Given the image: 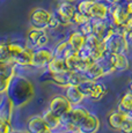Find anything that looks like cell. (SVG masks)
<instances>
[{
	"label": "cell",
	"mask_w": 132,
	"mask_h": 133,
	"mask_svg": "<svg viewBox=\"0 0 132 133\" xmlns=\"http://www.w3.org/2000/svg\"><path fill=\"white\" fill-rule=\"evenodd\" d=\"M6 95L11 99L15 109H21L34 98L35 86L28 76L16 72L9 82Z\"/></svg>",
	"instance_id": "6da1fadb"
},
{
	"label": "cell",
	"mask_w": 132,
	"mask_h": 133,
	"mask_svg": "<svg viewBox=\"0 0 132 133\" xmlns=\"http://www.w3.org/2000/svg\"><path fill=\"white\" fill-rule=\"evenodd\" d=\"M8 48L11 52L12 61L15 66L21 68H31L34 50L27 46L26 42L21 41H8Z\"/></svg>",
	"instance_id": "7a4b0ae2"
},
{
	"label": "cell",
	"mask_w": 132,
	"mask_h": 133,
	"mask_svg": "<svg viewBox=\"0 0 132 133\" xmlns=\"http://www.w3.org/2000/svg\"><path fill=\"white\" fill-rule=\"evenodd\" d=\"M132 19V15L129 11L128 4H118L110 6L109 12V21L114 24L116 30L124 34V28L128 22Z\"/></svg>",
	"instance_id": "3957f363"
},
{
	"label": "cell",
	"mask_w": 132,
	"mask_h": 133,
	"mask_svg": "<svg viewBox=\"0 0 132 133\" xmlns=\"http://www.w3.org/2000/svg\"><path fill=\"white\" fill-rule=\"evenodd\" d=\"M107 53L104 42L101 41L95 35H89L86 37V43L83 48L79 51V55L81 57H89L93 60L97 61Z\"/></svg>",
	"instance_id": "277c9868"
},
{
	"label": "cell",
	"mask_w": 132,
	"mask_h": 133,
	"mask_svg": "<svg viewBox=\"0 0 132 133\" xmlns=\"http://www.w3.org/2000/svg\"><path fill=\"white\" fill-rule=\"evenodd\" d=\"M27 46L35 50V49L48 46L50 43V32L47 29H39V28L30 27L26 35Z\"/></svg>",
	"instance_id": "5b68a950"
},
{
	"label": "cell",
	"mask_w": 132,
	"mask_h": 133,
	"mask_svg": "<svg viewBox=\"0 0 132 133\" xmlns=\"http://www.w3.org/2000/svg\"><path fill=\"white\" fill-rule=\"evenodd\" d=\"M75 12H77V5L73 1L60 0L52 14L59 20L62 25L67 27V25H72V19Z\"/></svg>",
	"instance_id": "8992f818"
},
{
	"label": "cell",
	"mask_w": 132,
	"mask_h": 133,
	"mask_svg": "<svg viewBox=\"0 0 132 133\" xmlns=\"http://www.w3.org/2000/svg\"><path fill=\"white\" fill-rule=\"evenodd\" d=\"M105 51L109 53H125L129 55V45L128 41L125 38V35L116 30L108 39L104 41Z\"/></svg>",
	"instance_id": "52a82bcc"
},
{
	"label": "cell",
	"mask_w": 132,
	"mask_h": 133,
	"mask_svg": "<svg viewBox=\"0 0 132 133\" xmlns=\"http://www.w3.org/2000/svg\"><path fill=\"white\" fill-rule=\"evenodd\" d=\"M53 58V49L48 46H43L35 49L34 53H32V64L31 68L34 70H45L47 65L49 64V61Z\"/></svg>",
	"instance_id": "ba28073f"
},
{
	"label": "cell",
	"mask_w": 132,
	"mask_h": 133,
	"mask_svg": "<svg viewBox=\"0 0 132 133\" xmlns=\"http://www.w3.org/2000/svg\"><path fill=\"white\" fill-rule=\"evenodd\" d=\"M72 107L73 105L71 104V102L66 98V96L64 94H56V95H53L51 98H50L48 108L51 110L52 112H55L56 115L62 117L67 114V112H70Z\"/></svg>",
	"instance_id": "9c48e42d"
},
{
	"label": "cell",
	"mask_w": 132,
	"mask_h": 133,
	"mask_svg": "<svg viewBox=\"0 0 132 133\" xmlns=\"http://www.w3.org/2000/svg\"><path fill=\"white\" fill-rule=\"evenodd\" d=\"M51 17H52V13L49 12L48 9L42 8V7L34 8L32 12L30 13V17H29L30 27L39 28V29H47Z\"/></svg>",
	"instance_id": "30bf717a"
},
{
	"label": "cell",
	"mask_w": 132,
	"mask_h": 133,
	"mask_svg": "<svg viewBox=\"0 0 132 133\" xmlns=\"http://www.w3.org/2000/svg\"><path fill=\"white\" fill-rule=\"evenodd\" d=\"M26 131L28 133H53L52 130L44 122L42 115L30 116L26 122Z\"/></svg>",
	"instance_id": "8fae6325"
},
{
	"label": "cell",
	"mask_w": 132,
	"mask_h": 133,
	"mask_svg": "<svg viewBox=\"0 0 132 133\" xmlns=\"http://www.w3.org/2000/svg\"><path fill=\"white\" fill-rule=\"evenodd\" d=\"M93 23H94V35L100 38L101 41H103V42L105 39H108L116 31V28L109 21V19L108 20H93Z\"/></svg>",
	"instance_id": "7c38bea8"
},
{
	"label": "cell",
	"mask_w": 132,
	"mask_h": 133,
	"mask_svg": "<svg viewBox=\"0 0 132 133\" xmlns=\"http://www.w3.org/2000/svg\"><path fill=\"white\" fill-rule=\"evenodd\" d=\"M100 119L93 112H89L88 116L80 123L78 126V132L79 133H97L100 130Z\"/></svg>",
	"instance_id": "4fadbf2b"
},
{
	"label": "cell",
	"mask_w": 132,
	"mask_h": 133,
	"mask_svg": "<svg viewBox=\"0 0 132 133\" xmlns=\"http://www.w3.org/2000/svg\"><path fill=\"white\" fill-rule=\"evenodd\" d=\"M15 107L6 94L0 95V121L13 123Z\"/></svg>",
	"instance_id": "5bb4252c"
},
{
	"label": "cell",
	"mask_w": 132,
	"mask_h": 133,
	"mask_svg": "<svg viewBox=\"0 0 132 133\" xmlns=\"http://www.w3.org/2000/svg\"><path fill=\"white\" fill-rule=\"evenodd\" d=\"M109 12H110V5L109 4L94 0L92 8H90L89 17L93 20H108Z\"/></svg>",
	"instance_id": "9a60e30c"
},
{
	"label": "cell",
	"mask_w": 132,
	"mask_h": 133,
	"mask_svg": "<svg viewBox=\"0 0 132 133\" xmlns=\"http://www.w3.org/2000/svg\"><path fill=\"white\" fill-rule=\"evenodd\" d=\"M66 41L68 42L70 46L75 51H79L83 48L86 43V36L80 31L78 28L75 29H72L67 32V36H66Z\"/></svg>",
	"instance_id": "2e32d148"
},
{
	"label": "cell",
	"mask_w": 132,
	"mask_h": 133,
	"mask_svg": "<svg viewBox=\"0 0 132 133\" xmlns=\"http://www.w3.org/2000/svg\"><path fill=\"white\" fill-rule=\"evenodd\" d=\"M110 60L115 67V72H125L130 67V59L125 53H109Z\"/></svg>",
	"instance_id": "e0dca14e"
},
{
	"label": "cell",
	"mask_w": 132,
	"mask_h": 133,
	"mask_svg": "<svg viewBox=\"0 0 132 133\" xmlns=\"http://www.w3.org/2000/svg\"><path fill=\"white\" fill-rule=\"evenodd\" d=\"M41 115H42L44 122L47 123V125L50 127V130H52L53 132L60 131V129H62V119H60V117L58 115L52 112L49 108L45 109Z\"/></svg>",
	"instance_id": "ac0fdd59"
},
{
	"label": "cell",
	"mask_w": 132,
	"mask_h": 133,
	"mask_svg": "<svg viewBox=\"0 0 132 133\" xmlns=\"http://www.w3.org/2000/svg\"><path fill=\"white\" fill-rule=\"evenodd\" d=\"M64 95L66 96V98L71 102L72 105H78L81 104L82 101L85 99L83 94L80 91L79 87L78 86H73V85H68L64 88Z\"/></svg>",
	"instance_id": "d6986e66"
},
{
	"label": "cell",
	"mask_w": 132,
	"mask_h": 133,
	"mask_svg": "<svg viewBox=\"0 0 132 133\" xmlns=\"http://www.w3.org/2000/svg\"><path fill=\"white\" fill-rule=\"evenodd\" d=\"M126 115L128 114L121 111L119 109H116V110H114V111H111L110 114L108 115V118H107L109 127H110L111 130H114V131H119V127H121L123 121L125 119Z\"/></svg>",
	"instance_id": "ffe728a7"
},
{
	"label": "cell",
	"mask_w": 132,
	"mask_h": 133,
	"mask_svg": "<svg viewBox=\"0 0 132 133\" xmlns=\"http://www.w3.org/2000/svg\"><path fill=\"white\" fill-rule=\"evenodd\" d=\"M45 70H47L48 72L55 73V74L56 73H65V72H67V71H70L67 65H66L65 58L55 57V56H53V58L49 61V64L47 65Z\"/></svg>",
	"instance_id": "44dd1931"
},
{
	"label": "cell",
	"mask_w": 132,
	"mask_h": 133,
	"mask_svg": "<svg viewBox=\"0 0 132 133\" xmlns=\"http://www.w3.org/2000/svg\"><path fill=\"white\" fill-rule=\"evenodd\" d=\"M83 75L87 80H93V81H98L100 79H102L104 75V71H103L102 66L98 61H95L92 66L87 68L83 72Z\"/></svg>",
	"instance_id": "7402d4cb"
},
{
	"label": "cell",
	"mask_w": 132,
	"mask_h": 133,
	"mask_svg": "<svg viewBox=\"0 0 132 133\" xmlns=\"http://www.w3.org/2000/svg\"><path fill=\"white\" fill-rule=\"evenodd\" d=\"M52 49H53V56H55V57H60V58H66V57H68L71 53L75 52V50H73V49L70 46V44H68V42L66 41V38L57 42Z\"/></svg>",
	"instance_id": "603a6c76"
},
{
	"label": "cell",
	"mask_w": 132,
	"mask_h": 133,
	"mask_svg": "<svg viewBox=\"0 0 132 133\" xmlns=\"http://www.w3.org/2000/svg\"><path fill=\"white\" fill-rule=\"evenodd\" d=\"M15 73H16V66L9 68V70L0 71V95L6 94L8 85H9V82H11L12 78L14 76Z\"/></svg>",
	"instance_id": "cb8c5ba5"
},
{
	"label": "cell",
	"mask_w": 132,
	"mask_h": 133,
	"mask_svg": "<svg viewBox=\"0 0 132 133\" xmlns=\"http://www.w3.org/2000/svg\"><path fill=\"white\" fill-rule=\"evenodd\" d=\"M105 94H107L105 85L98 80V81H96L95 82L92 93H90V95H89V97H88L87 99L93 101V102H97V101H100V99H102L103 97L105 96Z\"/></svg>",
	"instance_id": "d4e9b609"
},
{
	"label": "cell",
	"mask_w": 132,
	"mask_h": 133,
	"mask_svg": "<svg viewBox=\"0 0 132 133\" xmlns=\"http://www.w3.org/2000/svg\"><path fill=\"white\" fill-rule=\"evenodd\" d=\"M65 61H66V65H67V67L70 71H79V72H81L82 60H81L79 52L75 51V52L71 53L68 57L65 58Z\"/></svg>",
	"instance_id": "484cf974"
},
{
	"label": "cell",
	"mask_w": 132,
	"mask_h": 133,
	"mask_svg": "<svg viewBox=\"0 0 132 133\" xmlns=\"http://www.w3.org/2000/svg\"><path fill=\"white\" fill-rule=\"evenodd\" d=\"M117 109L125 112V114H130L132 111V93L130 90L125 91V93L121 96Z\"/></svg>",
	"instance_id": "4316f807"
},
{
	"label": "cell",
	"mask_w": 132,
	"mask_h": 133,
	"mask_svg": "<svg viewBox=\"0 0 132 133\" xmlns=\"http://www.w3.org/2000/svg\"><path fill=\"white\" fill-rule=\"evenodd\" d=\"M67 80L68 85L79 86L83 80H86V78L83 73L79 72V71H67Z\"/></svg>",
	"instance_id": "83f0119b"
},
{
	"label": "cell",
	"mask_w": 132,
	"mask_h": 133,
	"mask_svg": "<svg viewBox=\"0 0 132 133\" xmlns=\"http://www.w3.org/2000/svg\"><path fill=\"white\" fill-rule=\"evenodd\" d=\"M0 61H2V63H13L8 48V41L7 42H5V41L0 42Z\"/></svg>",
	"instance_id": "f1b7e54d"
},
{
	"label": "cell",
	"mask_w": 132,
	"mask_h": 133,
	"mask_svg": "<svg viewBox=\"0 0 132 133\" xmlns=\"http://www.w3.org/2000/svg\"><path fill=\"white\" fill-rule=\"evenodd\" d=\"M93 2H94V0H79L78 4H75L77 5V11L89 17V13H90V8H92Z\"/></svg>",
	"instance_id": "f546056e"
},
{
	"label": "cell",
	"mask_w": 132,
	"mask_h": 133,
	"mask_svg": "<svg viewBox=\"0 0 132 133\" xmlns=\"http://www.w3.org/2000/svg\"><path fill=\"white\" fill-rule=\"evenodd\" d=\"M95 82L96 81H93V80H83L82 82L80 83L79 86V89H80V91L83 94V96H85V98H88L90 95V93H92V90H93V88H94V85H95Z\"/></svg>",
	"instance_id": "4dcf8cb0"
},
{
	"label": "cell",
	"mask_w": 132,
	"mask_h": 133,
	"mask_svg": "<svg viewBox=\"0 0 132 133\" xmlns=\"http://www.w3.org/2000/svg\"><path fill=\"white\" fill-rule=\"evenodd\" d=\"M78 29H79L86 37L89 36V35H93L94 34V23H93V20L89 19L87 22H85L83 24L79 25V27H78Z\"/></svg>",
	"instance_id": "1f68e13d"
},
{
	"label": "cell",
	"mask_w": 132,
	"mask_h": 133,
	"mask_svg": "<svg viewBox=\"0 0 132 133\" xmlns=\"http://www.w3.org/2000/svg\"><path fill=\"white\" fill-rule=\"evenodd\" d=\"M119 133H132V116L126 115L125 119L122 123L121 127H119Z\"/></svg>",
	"instance_id": "d6a6232c"
},
{
	"label": "cell",
	"mask_w": 132,
	"mask_h": 133,
	"mask_svg": "<svg viewBox=\"0 0 132 133\" xmlns=\"http://www.w3.org/2000/svg\"><path fill=\"white\" fill-rule=\"evenodd\" d=\"M88 20H89V17L88 16H86V15H83V14H81L80 12H75V14H74V16H73V19H72V25H74L75 28H78L79 25L81 24H83L85 22H87Z\"/></svg>",
	"instance_id": "836d02e7"
},
{
	"label": "cell",
	"mask_w": 132,
	"mask_h": 133,
	"mask_svg": "<svg viewBox=\"0 0 132 133\" xmlns=\"http://www.w3.org/2000/svg\"><path fill=\"white\" fill-rule=\"evenodd\" d=\"M13 129V123L0 121V133H11Z\"/></svg>",
	"instance_id": "e575fe53"
},
{
	"label": "cell",
	"mask_w": 132,
	"mask_h": 133,
	"mask_svg": "<svg viewBox=\"0 0 132 133\" xmlns=\"http://www.w3.org/2000/svg\"><path fill=\"white\" fill-rule=\"evenodd\" d=\"M131 0H105L107 4H109L110 6H113V5H118V4H128V2H130Z\"/></svg>",
	"instance_id": "d590c367"
},
{
	"label": "cell",
	"mask_w": 132,
	"mask_h": 133,
	"mask_svg": "<svg viewBox=\"0 0 132 133\" xmlns=\"http://www.w3.org/2000/svg\"><path fill=\"white\" fill-rule=\"evenodd\" d=\"M125 38H126V41H128L129 45L132 46V27H131V29L125 34Z\"/></svg>",
	"instance_id": "8d00e7d4"
},
{
	"label": "cell",
	"mask_w": 132,
	"mask_h": 133,
	"mask_svg": "<svg viewBox=\"0 0 132 133\" xmlns=\"http://www.w3.org/2000/svg\"><path fill=\"white\" fill-rule=\"evenodd\" d=\"M11 133H28L26 130H16V129H13V131Z\"/></svg>",
	"instance_id": "74e56055"
},
{
	"label": "cell",
	"mask_w": 132,
	"mask_h": 133,
	"mask_svg": "<svg viewBox=\"0 0 132 133\" xmlns=\"http://www.w3.org/2000/svg\"><path fill=\"white\" fill-rule=\"evenodd\" d=\"M95 1H101V2H105V0H95Z\"/></svg>",
	"instance_id": "f35d334b"
},
{
	"label": "cell",
	"mask_w": 132,
	"mask_h": 133,
	"mask_svg": "<svg viewBox=\"0 0 132 133\" xmlns=\"http://www.w3.org/2000/svg\"><path fill=\"white\" fill-rule=\"evenodd\" d=\"M129 115H130V116H132V111H131V112H130V114H129Z\"/></svg>",
	"instance_id": "ab89813d"
},
{
	"label": "cell",
	"mask_w": 132,
	"mask_h": 133,
	"mask_svg": "<svg viewBox=\"0 0 132 133\" xmlns=\"http://www.w3.org/2000/svg\"><path fill=\"white\" fill-rule=\"evenodd\" d=\"M53 133H62V132H53Z\"/></svg>",
	"instance_id": "60d3db41"
},
{
	"label": "cell",
	"mask_w": 132,
	"mask_h": 133,
	"mask_svg": "<svg viewBox=\"0 0 132 133\" xmlns=\"http://www.w3.org/2000/svg\"><path fill=\"white\" fill-rule=\"evenodd\" d=\"M131 1H132V0H131Z\"/></svg>",
	"instance_id": "b9f144b4"
}]
</instances>
